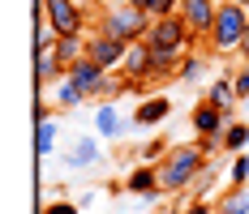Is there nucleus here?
<instances>
[{
    "label": "nucleus",
    "mask_w": 249,
    "mask_h": 214,
    "mask_svg": "<svg viewBox=\"0 0 249 214\" xmlns=\"http://www.w3.org/2000/svg\"><path fill=\"white\" fill-rule=\"evenodd\" d=\"M215 13H219V0H180V22L189 26L194 39H206L211 34Z\"/></svg>",
    "instance_id": "obj_8"
},
{
    "label": "nucleus",
    "mask_w": 249,
    "mask_h": 214,
    "mask_svg": "<svg viewBox=\"0 0 249 214\" xmlns=\"http://www.w3.org/2000/svg\"><path fill=\"white\" fill-rule=\"evenodd\" d=\"M138 9H146L150 17H172V13H180V0H133Z\"/></svg>",
    "instance_id": "obj_22"
},
{
    "label": "nucleus",
    "mask_w": 249,
    "mask_h": 214,
    "mask_svg": "<svg viewBox=\"0 0 249 214\" xmlns=\"http://www.w3.org/2000/svg\"><path fill=\"white\" fill-rule=\"evenodd\" d=\"M99 163V142L95 137H77L73 146H69V154H65V167H73V171H82V167H95Z\"/></svg>",
    "instance_id": "obj_15"
},
{
    "label": "nucleus",
    "mask_w": 249,
    "mask_h": 214,
    "mask_svg": "<svg viewBox=\"0 0 249 214\" xmlns=\"http://www.w3.org/2000/svg\"><path fill=\"white\" fill-rule=\"evenodd\" d=\"M121 77L129 86H138V82H150V43L146 39H138V43H129L121 60Z\"/></svg>",
    "instance_id": "obj_10"
},
{
    "label": "nucleus",
    "mask_w": 249,
    "mask_h": 214,
    "mask_svg": "<svg viewBox=\"0 0 249 214\" xmlns=\"http://www.w3.org/2000/svg\"><path fill=\"white\" fill-rule=\"evenodd\" d=\"M249 30V9H241L236 0H219V13H215V26L206 34V43L215 56H228V51H241V39Z\"/></svg>",
    "instance_id": "obj_3"
},
{
    "label": "nucleus",
    "mask_w": 249,
    "mask_h": 214,
    "mask_svg": "<svg viewBox=\"0 0 249 214\" xmlns=\"http://www.w3.org/2000/svg\"><path fill=\"white\" fill-rule=\"evenodd\" d=\"M232 120H236L232 112H224V107H215V103H206V99H202L198 107L189 112V129H194L198 137H219Z\"/></svg>",
    "instance_id": "obj_7"
},
{
    "label": "nucleus",
    "mask_w": 249,
    "mask_h": 214,
    "mask_svg": "<svg viewBox=\"0 0 249 214\" xmlns=\"http://www.w3.org/2000/svg\"><path fill=\"white\" fill-rule=\"evenodd\" d=\"M168 116H172V99H168V95H155V99H142V103H138V112H133V124H142V129H155V124H163Z\"/></svg>",
    "instance_id": "obj_12"
},
{
    "label": "nucleus",
    "mask_w": 249,
    "mask_h": 214,
    "mask_svg": "<svg viewBox=\"0 0 249 214\" xmlns=\"http://www.w3.org/2000/svg\"><path fill=\"white\" fill-rule=\"evenodd\" d=\"M146 43L159 51H176V56H185V48L194 43V34H189V26L180 22V13H172V17H155L146 30Z\"/></svg>",
    "instance_id": "obj_4"
},
{
    "label": "nucleus",
    "mask_w": 249,
    "mask_h": 214,
    "mask_svg": "<svg viewBox=\"0 0 249 214\" xmlns=\"http://www.w3.org/2000/svg\"><path fill=\"white\" fill-rule=\"evenodd\" d=\"M236 4H241V9H249V0H236Z\"/></svg>",
    "instance_id": "obj_29"
},
{
    "label": "nucleus",
    "mask_w": 249,
    "mask_h": 214,
    "mask_svg": "<svg viewBox=\"0 0 249 214\" xmlns=\"http://www.w3.org/2000/svg\"><path fill=\"white\" fill-rule=\"evenodd\" d=\"M150 22H155V17H150L146 9H138L133 0H112V4L99 13V26H95V30L121 39V43H138V39H146Z\"/></svg>",
    "instance_id": "obj_2"
},
{
    "label": "nucleus",
    "mask_w": 249,
    "mask_h": 214,
    "mask_svg": "<svg viewBox=\"0 0 249 214\" xmlns=\"http://www.w3.org/2000/svg\"><path fill=\"white\" fill-rule=\"evenodd\" d=\"M35 77L48 86V82H60V77H69V65L56 56V48H39L35 51Z\"/></svg>",
    "instance_id": "obj_14"
},
{
    "label": "nucleus",
    "mask_w": 249,
    "mask_h": 214,
    "mask_svg": "<svg viewBox=\"0 0 249 214\" xmlns=\"http://www.w3.org/2000/svg\"><path fill=\"white\" fill-rule=\"evenodd\" d=\"M180 214H219L215 201H206V197H194V201H185V210Z\"/></svg>",
    "instance_id": "obj_26"
},
{
    "label": "nucleus",
    "mask_w": 249,
    "mask_h": 214,
    "mask_svg": "<svg viewBox=\"0 0 249 214\" xmlns=\"http://www.w3.org/2000/svg\"><path fill=\"white\" fill-rule=\"evenodd\" d=\"M124 51H129V43L112 39V34H103V30L86 34V56H90L95 65H103L107 73H121V60H124Z\"/></svg>",
    "instance_id": "obj_6"
},
{
    "label": "nucleus",
    "mask_w": 249,
    "mask_h": 214,
    "mask_svg": "<svg viewBox=\"0 0 249 214\" xmlns=\"http://www.w3.org/2000/svg\"><path fill=\"white\" fill-rule=\"evenodd\" d=\"M129 124H133V120L124 116L116 103H99V107H95V133L107 137V142H121L124 133H129Z\"/></svg>",
    "instance_id": "obj_11"
},
{
    "label": "nucleus",
    "mask_w": 249,
    "mask_h": 214,
    "mask_svg": "<svg viewBox=\"0 0 249 214\" xmlns=\"http://www.w3.org/2000/svg\"><path fill=\"white\" fill-rule=\"evenodd\" d=\"M52 48H56V56L65 65H77V60H86V34H60Z\"/></svg>",
    "instance_id": "obj_19"
},
{
    "label": "nucleus",
    "mask_w": 249,
    "mask_h": 214,
    "mask_svg": "<svg viewBox=\"0 0 249 214\" xmlns=\"http://www.w3.org/2000/svg\"><path fill=\"white\" fill-rule=\"evenodd\" d=\"M202 73H206V60H202V56H180L176 82H202Z\"/></svg>",
    "instance_id": "obj_21"
},
{
    "label": "nucleus",
    "mask_w": 249,
    "mask_h": 214,
    "mask_svg": "<svg viewBox=\"0 0 249 214\" xmlns=\"http://www.w3.org/2000/svg\"><path fill=\"white\" fill-rule=\"evenodd\" d=\"M155 167H159V189L163 193H189L194 180L206 171V150H202L198 142H180V146H172Z\"/></svg>",
    "instance_id": "obj_1"
},
{
    "label": "nucleus",
    "mask_w": 249,
    "mask_h": 214,
    "mask_svg": "<svg viewBox=\"0 0 249 214\" xmlns=\"http://www.w3.org/2000/svg\"><path fill=\"white\" fill-rule=\"evenodd\" d=\"M215 180H219V167H211V163H206V171H202L198 180H194V189H189V197H202V193L211 189Z\"/></svg>",
    "instance_id": "obj_24"
},
{
    "label": "nucleus",
    "mask_w": 249,
    "mask_h": 214,
    "mask_svg": "<svg viewBox=\"0 0 249 214\" xmlns=\"http://www.w3.org/2000/svg\"><path fill=\"white\" fill-rule=\"evenodd\" d=\"M249 146V120H232L224 129V154H241Z\"/></svg>",
    "instance_id": "obj_20"
},
{
    "label": "nucleus",
    "mask_w": 249,
    "mask_h": 214,
    "mask_svg": "<svg viewBox=\"0 0 249 214\" xmlns=\"http://www.w3.org/2000/svg\"><path fill=\"white\" fill-rule=\"evenodd\" d=\"M82 99H86V90L77 86L73 77H60V82H56V90H52V103H56L60 112H73Z\"/></svg>",
    "instance_id": "obj_16"
},
{
    "label": "nucleus",
    "mask_w": 249,
    "mask_h": 214,
    "mask_svg": "<svg viewBox=\"0 0 249 214\" xmlns=\"http://www.w3.org/2000/svg\"><path fill=\"white\" fill-rule=\"evenodd\" d=\"M219 214H249V184H232L224 189V197H215Z\"/></svg>",
    "instance_id": "obj_17"
},
{
    "label": "nucleus",
    "mask_w": 249,
    "mask_h": 214,
    "mask_svg": "<svg viewBox=\"0 0 249 214\" xmlns=\"http://www.w3.org/2000/svg\"><path fill=\"white\" fill-rule=\"evenodd\" d=\"M241 60L249 65V30H245V39H241Z\"/></svg>",
    "instance_id": "obj_28"
},
{
    "label": "nucleus",
    "mask_w": 249,
    "mask_h": 214,
    "mask_svg": "<svg viewBox=\"0 0 249 214\" xmlns=\"http://www.w3.org/2000/svg\"><path fill=\"white\" fill-rule=\"evenodd\" d=\"M168 150H172V146H163L159 137H155V142H146L142 150H138V154H142V163H159V159H163Z\"/></svg>",
    "instance_id": "obj_25"
},
{
    "label": "nucleus",
    "mask_w": 249,
    "mask_h": 214,
    "mask_svg": "<svg viewBox=\"0 0 249 214\" xmlns=\"http://www.w3.org/2000/svg\"><path fill=\"white\" fill-rule=\"evenodd\" d=\"M206 103H215V107H224V112H232V116H236V103H241V95H236L232 69H224V77H215V82L206 86Z\"/></svg>",
    "instance_id": "obj_13"
},
{
    "label": "nucleus",
    "mask_w": 249,
    "mask_h": 214,
    "mask_svg": "<svg viewBox=\"0 0 249 214\" xmlns=\"http://www.w3.org/2000/svg\"><path fill=\"white\" fill-rule=\"evenodd\" d=\"M39 17H48L56 34H86V9L77 0H39Z\"/></svg>",
    "instance_id": "obj_5"
},
{
    "label": "nucleus",
    "mask_w": 249,
    "mask_h": 214,
    "mask_svg": "<svg viewBox=\"0 0 249 214\" xmlns=\"http://www.w3.org/2000/svg\"><path fill=\"white\" fill-rule=\"evenodd\" d=\"M56 133H60V120H56V116H43V120H39V129H35V150H39V159H52V150H56Z\"/></svg>",
    "instance_id": "obj_18"
},
{
    "label": "nucleus",
    "mask_w": 249,
    "mask_h": 214,
    "mask_svg": "<svg viewBox=\"0 0 249 214\" xmlns=\"http://www.w3.org/2000/svg\"><path fill=\"white\" fill-rule=\"evenodd\" d=\"M43 214H82V206H77V201H48Z\"/></svg>",
    "instance_id": "obj_27"
},
{
    "label": "nucleus",
    "mask_w": 249,
    "mask_h": 214,
    "mask_svg": "<svg viewBox=\"0 0 249 214\" xmlns=\"http://www.w3.org/2000/svg\"><path fill=\"white\" fill-rule=\"evenodd\" d=\"M228 180L232 184H249V154H232V163H228Z\"/></svg>",
    "instance_id": "obj_23"
},
{
    "label": "nucleus",
    "mask_w": 249,
    "mask_h": 214,
    "mask_svg": "<svg viewBox=\"0 0 249 214\" xmlns=\"http://www.w3.org/2000/svg\"><path fill=\"white\" fill-rule=\"evenodd\" d=\"M124 193H133L138 201H155V197L163 193L159 189V167L155 163H138L129 176H124Z\"/></svg>",
    "instance_id": "obj_9"
}]
</instances>
